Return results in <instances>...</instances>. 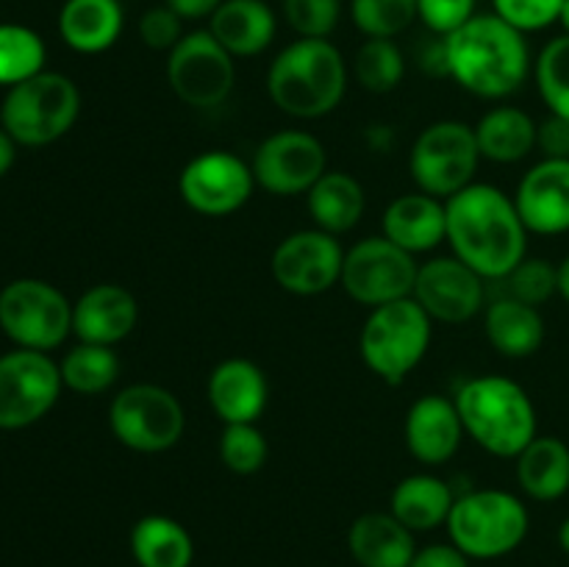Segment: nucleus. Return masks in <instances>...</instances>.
I'll return each mask as SVG.
<instances>
[{
	"label": "nucleus",
	"instance_id": "nucleus-1",
	"mask_svg": "<svg viewBox=\"0 0 569 567\" xmlns=\"http://www.w3.org/2000/svg\"><path fill=\"white\" fill-rule=\"evenodd\" d=\"M448 233L456 259L487 281H503L528 256V228L515 198L492 183H470L445 200Z\"/></svg>",
	"mask_w": 569,
	"mask_h": 567
},
{
	"label": "nucleus",
	"instance_id": "nucleus-2",
	"mask_svg": "<svg viewBox=\"0 0 569 567\" xmlns=\"http://www.w3.org/2000/svg\"><path fill=\"white\" fill-rule=\"evenodd\" d=\"M442 42L448 76L478 98H509L531 76L526 33L500 20L495 11L476 14Z\"/></svg>",
	"mask_w": 569,
	"mask_h": 567
},
{
	"label": "nucleus",
	"instance_id": "nucleus-3",
	"mask_svg": "<svg viewBox=\"0 0 569 567\" xmlns=\"http://www.w3.org/2000/svg\"><path fill=\"white\" fill-rule=\"evenodd\" d=\"M348 89V64L328 39H295L276 56L267 72L272 103L298 120L326 117L342 103Z\"/></svg>",
	"mask_w": 569,
	"mask_h": 567
},
{
	"label": "nucleus",
	"instance_id": "nucleus-4",
	"mask_svg": "<svg viewBox=\"0 0 569 567\" xmlns=\"http://www.w3.org/2000/svg\"><path fill=\"white\" fill-rule=\"evenodd\" d=\"M453 400L465 434L487 454L517 459L539 437L537 406L531 395L511 378H470Z\"/></svg>",
	"mask_w": 569,
	"mask_h": 567
},
{
	"label": "nucleus",
	"instance_id": "nucleus-5",
	"mask_svg": "<svg viewBox=\"0 0 569 567\" xmlns=\"http://www.w3.org/2000/svg\"><path fill=\"white\" fill-rule=\"evenodd\" d=\"M433 320L415 298L376 306L359 337L367 370L389 387H398L426 359Z\"/></svg>",
	"mask_w": 569,
	"mask_h": 567
},
{
	"label": "nucleus",
	"instance_id": "nucleus-6",
	"mask_svg": "<svg viewBox=\"0 0 569 567\" xmlns=\"http://www.w3.org/2000/svg\"><path fill=\"white\" fill-rule=\"evenodd\" d=\"M81 115V92L61 72L42 70L17 83L0 103V126L22 148H44L64 137Z\"/></svg>",
	"mask_w": 569,
	"mask_h": 567
},
{
	"label": "nucleus",
	"instance_id": "nucleus-7",
	"mask_svg": "<svg viewBox=\"0 0 569 567\" xmlns=\"http://www.w3.org/2000/svg\"><path fill=\"white\" fill-rule=\"evenodd\" d=\"M531 528L526 504L506 489H472L456 498L448 517L450 543L470 559H500L522 545Z\"/></svg>",
	"mask_w": 569,
	"mask_h": 567
},
{
	"label": "nucleus",
	"instance_id": "nucleus-8",
	"mask_svg": "<svg viewBox=\"0 0 569 567\" xmlns=\"http://www.w3.org/2000/svg\"><path fill=\"white\" fill-rule=\"evenodd\" d=\"M0 331L26 350L59 348L72 334V304L42 278H14L0 289Z\"/></svg>",
	"mask_w": 569,
	"mask_h": 567
},
{
	"label": "nucleus",
	"instance_id": "nucleus-9",
	"mask_svg": "<svg viewBox=\"0 0 569 567\" xmlns=\"http://www.w3.org/2000/svg\"><path fill=\"white\" fill-rule=\"evenodd\" d=\"M109 428L117 442L137 454H164L181 442L187 415L170 389L159 384H131L111 400Z\"/></svg>",
	"mask_w": 569,
	"mask_h": 567
},
{
	"label": "nucleus",
	"instance_id": "nucleus-10",
	"mask_svg": "<svg viewBox=\"0 0 569 567\" xmlns=\"http://www.w3.org/2000/svg\"><path fill=\"white\" fill-rule=\"evenodd\" d=\"M481 150L476 128L459 120H442L428 126L415 139L409 153V172L420 192L439 200L453 198L476 178Z\"/></svg>",
	"mask_w": 569,
	"mask_h": 567
},
{
	"label": "nucleus",
	"instance_id": "nucleus-11",
	"mask_svg": "<svg viewBox=\"0 0 569 567\" xmlns=\"http://www.w3.org/2000/svg\"><path fill=\"white\" fill-rule=\"evenodd\" d=\"M420 265L409 250L398 248L387 237H367L345 250L342 289L361 306L395 304L411 298Z\"/></svg>",
	"mask_w": 569,
	"mask_h": 567
},
{
	"label": "nucleus",
	"instance_id": "nucleus-12",
	"mask_svg": "<svg viewBox=\"0 0 569 567\" xmlns=\"http://www.w3.org/2000/svg\"><path fill=\"white\" fill-rule=\"evenodd\" d=\"M237 81L233 56L211 37L209 28L183 33L167 53V83L181 103L192 109H214L226 103Z\"/></svg>",
	"mask_w": 569,
	"mask_h": 567
},
{
	"label": "nucleus",
	"instance_id": "nucleus-13",
	"mask_svg": "<svg viewBox=\"0 0 569 567\" xmlns=\"http://www.w3.org/2000/svg\"><path fill=\"white\" fill-rule=\"evenodd\" d=\"M61 389L59 365L42 350L17 348L0 356V431H20L42 420Z\"/></svg>",
	"mask_w": 569,
	"mask_h": 567
},
{
	"label": "nucleus",
	"instance_id": "nucleus-14",
	"mask_svg": "<svg viewBox=\"0 0 569 567\" xmlns=\"http://www.w3.org/2000/svg\"><path fill=\"white\" fill-rule=\"evenodd\" d=\"M256 189L253 167L231 150L194 156L178 178L183 203L203 217H228L242 209Z\"/></svg>",
	"mask_w": 569,
	"mask_h": 567
},
{
	"label": "nucleus",
	"instance_id": "nucleus-15",
	"mask_svg": "<svg viewBox=\"0 0 569 567\" xmlns=\"http://www.w3.org/2000/svg\"><path fill=\"white\" fill-rule=\"evenodd\" d=\"M345 250L333 233L303 228L278 242L272 250V278L287 292L311 298L342 281Z\"/></svg>",
	"mask_w": 569,
	"mask_h": 567
},
{
	"label": "nucleus",
	"instance_id": "nucleus-16",
	"mask_svg": "<svg viewBox=\"0 0 569 567\" xmlns=\"http://www.w3.org/2000/svg\"><path fill=\"white\" fill-rule=\"evenodd\" d=\"M256 187L276 198L306 195L328 170L320 139L309 131H278L259 145L253 156Z\"/></svg>",
	"mask_w": 569,
	"mask_h": 567
},
{
	"label": "nucleus",
	"instance_id": "nucleus-17",
	"mask_svg": "<svg viewBox=\"0 0 569 567\" xmlns=\"http://www.w3.org/2000/svg\"><path fill=\"white\" fill-rule=\"evenodd\" d=\"M487 278L478 276L470 265L456 256H437L420 265L411 298L428 311L431 320L459 326L472 320L483 309Z\"/></svg>",
	"mask_w": 569,
	"mask_h": 567
},
{
	"label": "nucleus",
	"instance_id": "nucleus-18",
	"mask_svg": "<svg viewBox=\"0 0 569 567\" xmlns=\"http://www.w3.org/2000/svg\"><path fill=\"white\" fill-rule=\"evenodd\" d=\"M515 206L528 233L569 231V159H542L522 176Z\"/></svg>",
	"mask_w": 569,
	"mask_h": 567
},
{
	"label": "nucleus",
	"instance_id": "nucleus-19",
	"mask_svg": "<svg viewBox=\"0 0 569 567\" xmlns=\"http://www.w3.org/2000/svg\"><path fill=\"white\" fill-rule=\"evenodd\" d=\"M137 320V298L120 284H94L72 304V334L78 342L114 348L117 342L131 337Z\"/></svg>",
	"mask_w": 569,
	"mask_h": 567
},
{
	"label": "nucleus",
	"instance_id": "nucleus-20",
	"mask_svg": "<svg viewBox=\"0 0 569 567\" xmlns=\"http://www.w3.org/2000/svg\"><path fill=\"white\" fill-rule=\"evenodd\" d=\"M465 439L456 400L442 395H422L406 415V445L417 461L439 467L453 459Z\"/></svg>",
	"mask_w": 569,
	"mask_h": 567
},
{
	"label": "nucleus",
	"instance_id": "nucleus-21",
	"mask_svg": "<svg viewBox=\"0 0 569 567\" xmlns=\"http://www.w3.org/2000/svg\"><path fill=\"white\" fill-rule=\"evenodd\" d=\"M209 404L222 422H256L267 409V376L256 361L233 359L220 361L209 376Z\"/></svg>",
	"mask_w": 569,
	"mask_h": 567
},
{
	"label": "nucleus",
	"instance_id": "nucleus-22",
	"mask_svg": "<svg viewBox=\"0 0 569 567\" xmlns=\"http://www.w3.org/2000/svg\"><path fill=\"white\" fill-rule=\"evenodd\" d=\"M448 233L445 200L426 192H409L395 198L383 211V237L411 256L433 250Z\"/></svg>",
	"mask_w": 569,
	"mask_h": 567
},
{
	"label": "nucleus",
	"instance_id": "nucleus-23",
	"mask_svg": "<svg viewBox=\"0 0 569 567\" xmlns=\"http://www.w3.org/2000/svg\"><path fill=\"white\" fill-rule=\"evenodd\" d=\"M209 31L233 59L264 53L278 33V17L264 0H222Z\"/></svg>",
	"mask_w": 569,
	"mask_h": 567
},
{
	"label": "nucleus",
	"instance_id": "nucleus-24",
	"mask_svg": "<svg viewBox=\"0 0 569 567\" xmlns=\"http://www.w3.org/2000/svg\"><path fill=\"white\" fill-rule=\"evenodd\" d=\"M350 556L361 567H409L417 554L415 531L392 511H367L348 531Z\"/></svg>",
	"mask_w": 569,
	"mask_h": 567
},
{
	"label": "nucleus",
	"instance_id": "nucleus-25",
	"mask_svg": "<svg viewBox=\"0 0 569 567\" xmlns=\"http://www.w3.org/2000/svg\"><path fill=\"white\" fill-rule=\"evenodd\" d=\"M126 14L120 0H64L59 11V33L76 53L94 56L114 48Z\"/></svg>",
	"mask_w": 569,
	"mask_h": 567
},
{
	"label": "nucleus",
	"instance_id": "nucleus-26",
	"mask_svg": "<svg viewBox=\"0 0 569 567\" xmlns=\"http://www.w3.org/2000/svg\"><path fill=\"white\" fill-rule=\"evenodd\" d=\"M487 339L506 359H528L545 342V317L537 306L498 298L487 309Z\"/></svg>",
	"mask_w": 569,
	"mask_h": 567
},
{
	"label": "nucleus",
	"instance_id": "nucleus-27",
	"mask_svg": "<svg viewBox=\"0 0 569 567\" xmlns=\"http://www.w3.org/2000/svg\"><path fill=\"white\" fill-rule=\"evenodd\" d=\"M456 498L453 489L437 476L415 472L398 481L389 498V511L411 531H433L439 526H448L450 509Z\"/></svg>",
	"mask_w": 569,
	"mask_h": 567
},
{
	"label": "nucleus",
	"instance_id": "nucleus-28",
	"mask_svg": "<svg viewBox=\"0 0 569 567\" xmlns=\"http://www.w3.org/2000/svg\"><path fill=\"white\" fill-rule=\"evenodd\" d=\"M537 126L539 122L517 106H495L478 120V126H472L481 159L498 165L522 161L537 148Z\"/></svg>",
	"mask_w": 569,
	"mask_h": 567
},
{
	"label": "nucleus",
	"instance_id": "nucleus-29",
	"mask_svg": "<svg viewBox=\"0 0 569 567\" xmlns=\"http://www.w3.org/2000/svg\"><path fill=\"white\" fill-rule=\"evenodd\" d=\"M306 198H309V215L315 220V228L333 233V237L353 231L367 206L361 183L339 170H326V176L306 192Z\"/></svg>",
	"mask_w": 569,
	"mask_h": 567
},
{
	"label": "nucleus",
	"instance_id": "nucleus-30",
	"mask_svg": "<svg viewBox=\"0 0 569 567\" xmlns=\"http://www.w3.org/2000/svg\"><path fill=\"white\" fill-rule=\"evenodd\" d=\"M517 481L533 500H559L569 493V445L559 437H537L517 456Z\"/></svg>",
	"mask_w": 569,
	"mask_h": 567
},
{
	"label": "nucleus",
	"instance_id": "nucleus-31",
	"mask_svg": "<svg viewBox=\"0 0 569 567\" xmlns=\"http://www.w3.org/2000/svg\"><path fill=\"white\" fill-rule=\"evenodd\" d=\"M131 554L139 567H189L194 559V543L172 517L148 515L131 528Z\"/></svg>",
	"mask_w": 569,
	"mask_h": 567
},
{
	"label": "nucleus",
	"instance_id": "nucleus-32",
	"mask_svg": "<svg viewBox=\"0 0 569 567\" xmlns=\"http://www.w3.org/2000/svg\"><path fill=\"white\" fill-rule=\"evenodd\" d=\"M61 381L76 395H103L120 378V356L109 345L78 342L59 361Z\"/></svg>",
	"mask_w": 569,
	"mask_h": 567
},
{
	"label": "nucleus",
	"instance_id": "nucleus-33",
	"mask_svg": "<svg viewBox=\"0 0 569 567\" xmlns=\"http://www.w3.org/2000/svg\"><path fill=\"white\" fill-rule=\"evenodd\" d=\"M48 48L33 28L0 22V87L11 89L44 70Z\"/></svg>",
	"mask_w": 569,
	"mask_h": 567
},
{
	"label": "nucleus",
	"instance_id": "nucleus-34",
	"mask_svg": "<svg viewBox=\"0 0 569 567\" xmlns=\"http://www.w3.org/2000/svg\"><path fill=\"white\" fill-rule=\"evenodd\" d=\"M403 53L392 39H367L353 59L356 81L372 94H387L398 89L403 81Z\"/></svg>",
	"mask_w": 569,
	"mask_h": 567
},
{
	"label": "nucleus",
	"instance_id": "nucleus-35",
	"mask_svg": "<svg viewBox=\"0 0 569 567\" xmlns=\"http://www.w3.org/2000/svg\"><path fill=\"white\" fill-rule=\"evenodd\" d=\"M533 78L550 115L569 120V37L550 39L533 61Z\"/></svg>",
	"mask_w": 569,
	"mask_h": 567
},
{
	"label": "nucleus",
	"instance_id": "nucleus-36",
	"mask_svg": "<svg viewBox=\"0 0 569 567\" xmlns=\"http://www.w3.org/2000/svg\"><path fill=\"white\" fill-rule=\"evenodd\" d=\"M350 17L367 39H395L417 20V0H350Z\"/></svg>",
	"mask_w": 569,
	"mask_h": 567
},
{
	"label": "nucleus",
	"instance_id": "nucleus-37",
	"mask_svg": "<svg viewBox=\"0 0 569 567\" xmlns=\"http://www.w3.org/2000/svg\"><path fill=\"white\" fill-rule=\"evenodd\" d=\"M270 445L256 422H228L220 437V461L237 476H253L267 465Z\"/></svg>",
	"mask_w": 569,
	"mask_h": 567
},
{
	"label": "nucleus",
	"instance_id": "nucleus-38",
	"mask_svg": "<svg viewBox=\"0 0 569 567\" xmlns=\"http://www.w3.org/2000/svg\"><path fill=\"white\" fill-rule=\"evenodd\" d=\"M509 287V298L522 300L528 306H542L559 292V267L550 265L548 259H533L526 256L509 276L503 278Z\"/></svg>",
	"mask_w": 569,
	"mask_h": 567
},
{
	"label": "nucleus",
	"instance_id": "nucleus-39",
	"mask_svg": "<svg viewBox=\"0 0 569 567\" xmlns=\"http://www.w3.org/2000/svg\"><path fill=\"white\" fill-rule=\"evenodd\" d=\"M283 17L300 39H328L342 17V0H283Z\"/></svg>",
	"mask_w": 569,
	"mask_h": 567
},
{
	"label": "nucleus",
	"instance_id": "nucleus-40",
	"mask_svg": "<svg viewBox=\"0 0 569 567\" xmlns=\"http://www.w3.org/2000/svg\"><path fill=\"white\" fill-rule=\"evenodd\" d=\"M565 0H492V11L522 33H537L559 22Z\"/></svg>",
	"mask_w": 569,
	"mask_h": 567
},
{
	"label": "nucleus",
	"instance_id": "nucleus-41",
	"mask_svg": "<svg viewBox=\"0 0 569 567\" xmlns=\"http://www.w3.org/2000/svg\"><path fill=\"white\" fill-rule=\"evenodd\" d=\"M476 3L478 0H417V17L428 31L445 39L476 17Z\"/></svg>",
	"mask_w": 569,
	"mask_h": 567
},
{
	"label": "nucleus",
	"instance_id": "nucleus-42",
	"mask_svg": "<svg viewBox=\"0 0 569 567\" xmlns=\"http://www.w3.org/2000/svg\"><path fill=\"white\" fill-rule=\"evenodd\" d=\"M181 17L170 9V6H153L139 17V39L148 44L150 50H167L170 53L178 42L183 39Z\"/></svg>",
	"mask_w": 569,
	"mask_h": 567
},
{
	"label": "nucleus",
	"instance_id": "nucleus-43",
	"mask_svg": "<svg viewBox=\"0 0 569 567\" xmlns=\"http://www.w3.org/2000/svg\"><path fill=\"white\" fill-rule=\"evenodd\" d=\"M537 148L545 159H569V120L550 115L537 126Z\"/></svg>",
	"mask_w": 569,
	"mask_h": 567
},
{
	"label": "nucleus",
	"instance_id": "nucleus-44",
	"mask_svg": "<svg viewBox=\"0 0 569 567\" xmlns=\"http://www.w3.org/2000/svg\"><path fill=\"white\" fill-rule=\"evenodd\" d=\"M409 567H470V556L456 548L453 543L426 545L417 550Z\"/></svg>",
	"mask_w": 569,
	"mask_h": 567
},
{
	"label": "nucleus",
	"instance_id": "nucleus-45",
	"mask_svg": "<svg viewBox=\"0 0 569 567\" xmlns=\"http://www.w3.org/2000/svg\"><path fill=\"white\" fill-rule=\"evenodd\" d=\"M222 0H164L181 20H209Z\"/></svg>",
	"mask_w": 569,
	"mask_h": 567
},
{
	"label": "nucleus",
	"instance_id": "nucleus-46",
	"mask_svg": "<svg viewBox=\"0 0 569 567\" xmlns=\"http://www.w3.org/2000/svg\"><path fill=\"white\" fill-rule=\"evenodd\" d=\"M14 159H17V142L9 137V131L0 126V178L14 167Z\"/></svg>",
	"mask_w": 569,
	"mask_h": 567
},
{
	"label": "nucleus",
	"instance_id": "nucleus-47",
	"mask_svg": "<svg viewBox=\"0 0 569 567\" xmlns=\"http://www.w3.org/2000/svg\"><path fill=\"white\" fill-rule=\"evenodd\" d=\"M559 295L569 304V253H567V259L559 265Z\"/></svg>",
	"mask_w": 569,
	"mask_h": 567
},
{
	"label": "nucleus",
	"instance_id": "nucleus-48",
	"mask_svg": "<svg viewBox=\"0 0 569 567\" xmlns=\"http://www.w3.org/2000/svg\"><path fill=\"white\" fill-rule=\"evenodd\" d=\"M559 545L565 554H569V517L559 526Z\"/></svg>",
	"mask_w": 569,
	"mask_h": 567
},
{
	"label": "nucleus",
	"instance_id": "nucleus-49",
	"mask_svg": "<svg viewBox=\"0 0 569 567\" xmlns=\"http://www.w3.org/2000/svg\"><path fill=\"white\" fill-rule=\"evenodd\" d=\"M559 22H561V28H565V33L569 37V0H565V9H561Z\"/></svg>",
	"mask_w": 569,
	"mask_h": 567
}]
</instances>
